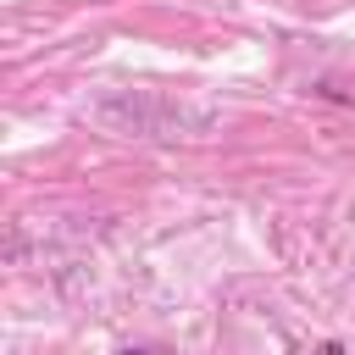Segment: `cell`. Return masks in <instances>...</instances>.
Instances as JSON below:
<instances>
[{"instance_id":"obj_1","label":"cell","mask_w":355,"mask_h":355,"mask_svg":"<svg viewBox=\"0 0 355 355\" xmlns=\"http://www.w3.org/2000/svg\"><path fill=\"white\" fill-rule=\"evenodd\" d=\"M311 355H344V344H333V338H327V344H316Z\"/></svg>"},{"instance_id":"obj_2","label":"cell","mask_w":355,"mask_h":355,"mask_svg":"<svg viewBox=\"0 0 355 355\" xmlns=\"http://www.w3.org/2000/svg\"><path fill=\"white\" fill-rule=\"evenodd\" d=\"M122 355H178V349H122Z\"/></svg>"}]
</instances>
